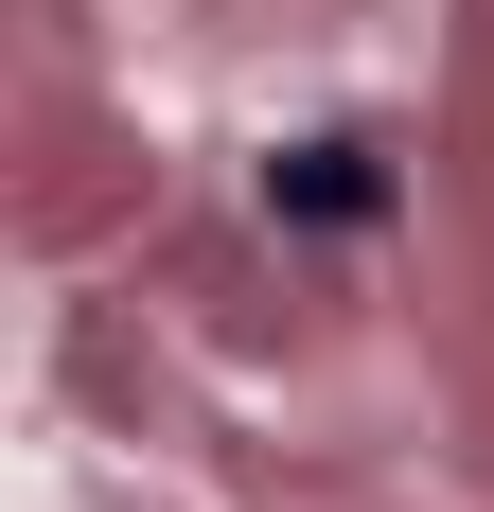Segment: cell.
I'll return each instance as SVG.
<instances>
[{
  "mask_svg": "<svg viewBox=\"0 0 494 512\" xmlns=\"http://www.w3.org/2000/svg\"><path fill=\"white\" fill-rule=\"evenodd\" d=\"M265 195H283L300 230H371V212H389V159L371 142H300V159H265Z\"/></svg>",
  "mask_w": 494,
  "mask_h": 512,
  "instance_id": "cell-1",
  "label": "cell"
}]
</instances>
